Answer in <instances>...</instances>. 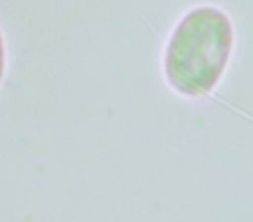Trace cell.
Listing matches in <instances>:
<instances>
[{"label":"cell","mask_w":253,"mask_h":222,"mask_svg":"<svg viewBox=\"0 0 253 222\" xmlns=\"http://www.w3.org/2000/svg\"><path fill=\"white\" fill-rule=\"evenodd\" d=\"M232 25L217 7L193 9L173 32L165 71L173 89L186 95L210 92L222 77L232 50Z\"/></svg>","instance_id":"1"},{"label":"cell","mask_w":253,"mask_h":222,"mask_svg":"<svg viewBox=\"0 0 253 222\" xmlns=\"http://www.w3.org/2000/svg\"><path fill=\"white\" fill-rule=\"evenodd\" d=\"M4 66H5V50H4V40L0 35V80H2V75H4Z\"/></svg>","instance_id":"2"}]
</instances>
